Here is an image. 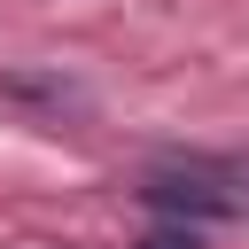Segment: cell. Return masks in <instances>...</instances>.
<instances>
[{
  "mask_svg": "<svg viewBox=\"0 0 249 249\" xmlns=\"http://www.w3.org/2000/svg\"><path fill=\"white\" fill-rule=\"evenodd\" d=\"M140 195H148L156 210H171L179 226H187V218H233V210H241V195H226L210 171H148Z\"/></svg>",
  "mask_w": 249,
  "mask_h": 249,
  "instance_id": "1",
  "label": "cell"
},
{
  "mask_svg": "<svg viewBox=\"0 0 249 249\" xmlns=\"http://www.w3.org/2000/svg\"><path fill=\"white\" fill-rule=\"evenodd\" d=\"M132 249H202V233H195V226H156V233L132 241Z\"/></svg>",
  "mask_w": 249,
  "mask_h": 249,
  "instance_id": "2",
  "label": "cell"
}]
</instances>
